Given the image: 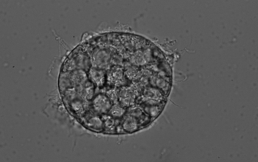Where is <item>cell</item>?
Returning a JSON list of instances; mask_svg holds the SVG:
<instances>
[{"instance_id": "obj_1", "label": "cell", "mask_w": 258, "mask_h": 162, "mask_svg": "<svg viewBox=\"0 0 258 162\" xmlns=\"http://www.w3.org/2000/svg\"><path fill=\"white\" fill-rule=\"evenodd\" d=\"M167 97L163 91L149 85L143 89L141 95L137 98L136 103L146 105L160 104L166 102Z\"/></svg>"}, {"instance_id": "obj_2", "label": "cell", "mask_w": 258, "mask_h": 162, "mask_svg": "<svg viewBox=\"0 0 258 162\" xmlns=\"http://www.w3.org/2000/svg\"><path fill=\"white\" fill-rule=\"evenodd\" d=\"M130 83L125 78L122 66H111L106 70V86L120 88L128 86Z\"/></svg>"}, {"instance_id": "obj_3", "label": "cell", "mask_w": 258, "mask_h": 162, "mask_svg": "<svg viewBox=\"0 0 258 162\" xmlns=\"http://www.w3.org/2000/svg\"><path fill=\"white\" fill-rule=\"evenodd\" d=\"M113 56L111 52L105 48H99L92 52L90 58L91 65L95 68L108 70L111 67Z\"/></svg>"}, {"instance_id": "obj_4", "label": "cell", "mask_w": 258, "mask_h": 162, "mask_svg": "<svg viewBox=\"0 0 258 162\" xmlns=\"http://www.w3.org/2000/svg\"><path fill=\"white\" fill-rule=\"evenodd\" d=\"M152 47L139 49V50H136V51L132 52L129 56L128 61L132 65L138 67H146V66L149 65L154 60Z\"/></svg>"}, {"instance_id": "obj_5", "label": "cell", "mask_w": 258, "mask_h": 162, "mask_svg": "<svg viewBox=\"0 0 258 162\" xmlns=\"http://www.w3.org/2000/svg\"><path fill=\"white\" fill-rule=\"evenodd\" d=\"M78 121L88 130L96 133H103V122L101 116L94 112L92 109L86 111Z\"/></svg>"}, {"instance_id": "obj_6", "label": "cell", "mask_w": 258, "mask_h": 162, "mask_svg": "<svg viewBox=\"0 0 258 162\" xmlns=\"http://www.w3.org/2000/svg\"><path fill=\"white\" fill-rule=\"evenodd\" d=\"M91 103L92 109L99 115L108 114L113 105L111 100L103 92L97 93L91 100Z\"/></svg>"}, {"instance_id": "obj_7", "label": "cell", "mask_w": 258, "mask_h": 162, "mask_svg": "<svg viewBox=\"0 0 258 162\" xmlns=\"http://www.w3.org/2000/svg\"><path fill=\"white\" fill-rule=\"evenodd\" d=\"M171 77H161L157 72H154L149 78V85L158 88L168 96L171 89Z\"/></svg>"}, {"instance_id": "obj_8", "label": "cell", "mask_w": 258, "mask_h": 162, "mask_svg": "<svg viewBox=\"0 0 258 162\" xmlns=\"http://www.w3.org/2000/svg\"><path fill=\"white\" fill-rule=\"evenodd\" d=\"M89 81L92 82L97 89H102L106 84V70L91 67L87 72Z\"/></svg>"}, {"instance_id": "obj_9", "label": "cell", "mask_w": 258, "mask_h": 162, "mask_svg": "<svg viewBox=\"0 0 258 162\" xmlns=\"http://www.w3.org/2000/svg\"><path fill=\"white\" fill-rule=\"evenodd\" d=\"M137 98L134 92H132L129 86H122L119 88V94H118V100L119 103L125 108L132 106L136 104Z\"/></svg>"}, {"instance_id": "obj_10", "label": "cell", "mask_w": 258, "mask_h": 162, "mask_svg": "<svg viewBox=\"0 0 258 162\" xmlns=\"http://www.w3.org/2000/svg\"><path fill=\"white\" fill-rule=\"evenodd\" d=\"M120 124L126 133H135L143 127L140 121L128 113L121 118Z\"/></svg>"}, {"instance_id": "obj_11", "label": "cell", "mask_w": 258, "mask_h": 162, "mask_svg": "<svg viewBox=\"0 0 258 162\" xmlns=\"http://www.w3.org/2000/svg\"><path fill=\"white\" fill-rule=\"evenodd\" d=\"M96 86L90 81H86L83 84L76 86L78 98L83 100L91 101L93 99L96 93Z\"/></svg>"}, {"instance_id": "obj_12", "label": "cell", "mask_w": 258, "mask_h": 162, "mask_svg": "<svg viewBox=\"0 0 258 162\" xmlns=\"http://www.w3.org/2000/svg\"><path fill=\"white\" fill-rule=\"evenodd\" d=\"M103 122V133L106 134H117V120L108 114H102Z\"/></svg>"}, {"instance_id": "obj_13", "label": "cell", "mask_w": 258, "mask_h": 162, "mask_svg": "<svg viewBox=\"0 0 258 162\" xmlns=\"http://www.w3.org/2000/svg\"><path fill=\"white\" fill-rule=\"evenodd\" d=\"M165 103L166 102H164V103H160V104L157 105H142L143 107V109L144 111L147 113L148 115L150 116L152 120H154L156 118H157V116L160 115L161 114L162 111H163V108H165Z\"/></svg>"}, {"instance_id": "obj_14", "label": "cell", "mask_w": 258, "mask_h": 162, "mask_svg": "<svg viewBox=\"0 0 258 162\" xmlns=\"http://www.w3.org/2000/svg\"><path fill=\"white\" fill-rule=\"evenodd\" d=\"M126 108L122 106L119 103H114L110 108L108 114L114 117V119H121L126 114Z\"/></svg>"}]
</instances>
